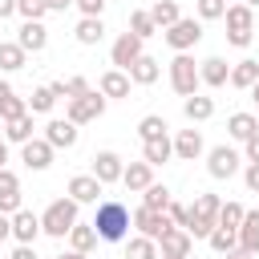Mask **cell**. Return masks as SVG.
<instances>
[{"mask_svg":"<svg viewBox=\"0 0 259 259\" xmlns=\"http://www.w3.org/2000/svg\"><path fill=\"white\" fill-rule=\"evenodd\" d=\"M130 210H125V202H117V198H105V202H97V214H93V231H97V239H105V243H121L125 235H130Z\"/></svg>","mask_w":259,"mask_h":259,"instance_id":"obj_1","label":"cell"},{"mask_svg":"<svg viewBox=\"0 0 259 259\" xmlns=\"http://www.w3.org/2000/svg\"><path fill=\"white\" fill-rule=\"evenodd\" d=\"M219 210H223V198H219V194H198V198L190 202L186 235H190V239H210V231L219 227Z\"/></svg>","mask_w":259,"mask_h":259,"instance_id":"obj_2","label":"cell"},{"mask_svg":"<svg viewBox=\"0 0 259 259\" xmlns=\"http://www.w3.org/2000/svg\"><path fill=\"white\" fill-rule=\"evenodd\" d=\"M73 227H77V202L73 198H53L49 210L40 214V231L49 239H69Z\"/></svg>","mask_w":259,"mask_h":259,"instance_id":"obj_3","label":"cell"},{"mask_svg":"<svg viewBox=\"0 0 259 259\" xmlns=\"http://www.w3.org/2000/svg\"><path fill=\"white\" fill-rule=\"evenodd\" d=\"M227 40L235 45V49H247L251 45V36H255V8H247L243 0L239 4H227Z\"/></svg>","mask_w":259,"mask_h":259,"instance_id":"obj_4","label":"cell"},{"mask_svg":"<svg viewBox=\"0 0 259 259\" xmlns=\"http://www.w3.org/2000/svg\"><path fill=\"white\" fill-rule=\"evenodd\" d=\"M170 85H174L178 97H194L198 93L202 77H198V65H194L190 53H174V61H170Z\"/></svg>","mask_w":259,"mask_h":259,"instance_id":"obj_5","label":"cell"},{"mask_svg":"<svg viewBox=\"0 0 259 259\" xmlns=\"http://www.w3.org/2000/svg\"><path fill=\"white\" fill-rule=\"evenodd\" d=\"M162 36H166V45H170L174 53H190V49L202 40V24H198L194 16H182V20H178V24H170Z\"/></svg>","mask_w":259,"mask_h":259,"instance_id":"obj_6","label":"cell"},{"mask_svg":"<svg viewBox=\"0 0 259 259\" xmlns=\"http://www.w3.org/2000/svg\"><path fill=\"white\" fill-rule=\"evenodd\" d=\"M101 113H105V97H101V89H89L85 97H73V101H69V109H65V117H69L73 125L97 121Z\"/></svg>","mask_w":259,"mask_h":259,"instance_id":"obj_7","label":"cell"},{"mask_svg":"<svg viewBox=\"0 0 259 259\" xmlns=\"http://www.w3.org/2000/svg\"><path fill=\"white\" fill-rule=\"evenodd\" d=\"M130 219H134L138 235H146V239H154V243H158V239H162V235H166V231L174 227L166 210H150V206H138V210H134Z\"/></svg>","mask_w":259,"mask_h":259,"instance_id":"obj_8","label":"cell"},{"mask_svg":"<svg viewBox=\"0 0 259 259\" xmlns=\"http://www.w3.org/2000/svg\"><path fill=\"white\" fill-rule=\"evenodd\" d=\"M45 142H49L53 150H73V146L81 142V125H73L69 117H53V121L45 125Z\"/></svg>","mask_w":259,"mask_h":259,"instance_id":"obj_9","label":"cell"},{"mask_svg":"<svg viewBox=\"0 0 259 259\" xmlns=\"http://www.w3.org/2000/svg\"><path fill=\"white\" fill-rule=\"evenodd\" d=\"M239 150L235 146H214L210 154H206V174L210 178H231V174H239Z\"/></svg>","mask_w":259,"mask_h":259,"instance_id":"obj_10","label":"cell"},{"mask_svg":"<svg viewBox=\"0 0 259 259\" xmlns=\"http://www.w3.org/2000/svg\"><path fill=\"white\" fill-rule=\"evenodd\" d=\"M101 186H109V182H121V174H125V162H121V154H113V150H97L93 154V170H89Z\"/></svg>","mask_w":259,"mask_h":259,"instance_id":"obj_11","label":"cell"},{"mask_svg":"<svg viewBox=\"0 0 259 259\" xmlns=\"http://www.w3.org/2000/svg\"><path fill=\"white\" fill-rule=\"evenodd\" d=\"M142 36H134V32H121L117 40H113V49H109V57H113V65L121 69V73H130V65L142 57Z\"/></svg>","mask_w":259,"mask_h":259,"instance_id":"obj_12","label":"cell"},{"mask_svg":"<svg viewBox=\"0 0 259 259\" xmlns=\"http://www.w3.org/2000/svg\"><path fill=\"white\" fill-rule=\"evenodd\" d=\"M20 162H24L28 170H49V166H53V146H49L45 138H32V142L20 146Z\"/></svg>","mask_w":259,"mask_h":259,"instance_id":"obj_13","label":"cell"},{"mask_svg":"<svg viewBox=\"0 0 259 259\" xmlns=\"http://www.w3.org/2000/svg\"><path fill=\"white\" fill-rule=\"evenodd\" d=\"M190 247H194V239H190L182 227H170V231L158 239V251H162L166 259H186V255H190Z\"/></svg>","mask_w":259,"mask_h":259,"instance_id":"obj_14","label":"cell"},{"mask_svg":"<svg viewBox=\"0 0 259 259\" xmlns=\"http://www.w3.org/2000/svg\"><path fill=\"white\" fill-rule=\"evenodd\" d=\"M16 210H24L20 206V178L4 166L0 170V214H16Z\"/></svg>","mask_w":259,"mask_h":259,"instance_id":"obj_15","label":"cell"},{"mask_svg":"<svg viewBox=\"0 0 259 259\" xmlns=\"http://www.w3.org/2000/svg\"><path fill=\"white\" fill-rule=\"evenodd\" d=\"M16 45H20L24 53H40V49L49 45V28H45L40 20H24V24L16 28Z\"/></svg>","mask_w":259,"mask_h":259,"instance_id":"obj_16","label":"cell"},{"mask_svg":"<svg viewBox=\"0 0 259 259\" xmlns=\"http://www.w3.org/2000/svg\"><path fill=\"white\" fill-rule=\"evenodd\" d=\"M101 190H105V186H101L93 174H73V178H69V198H73L77 206H81V202H97Z\"/></svg>","mask_w":259,"mask_h":259,"instance_id":"obj_17","label":"cell"},{"mask_svg":"<svg viewBox=\"0 0 259 259\" xmlns=\"http://www.w3.org/2000/svg\"><path fill=\"white\" fill-rule=\"evenodd\" d=\"M36 235H45V231H40V214H32V210H16V214H12V239L32 247Z\"/></svg>","mask_w":259,"mask_h":259,"instance_id":"obj_18","label":"cell"},{"mask_svg":"<svg viewBox=\"0 0 259 259\" xmlns=\"http://www.w3.org/2000/svg\"><path fill=\"white\" fill-rule=\"evenodd\" d=\"M198 77H202V85L223 89V85L231 81V65H227L223 57H206V61H198Z\"/></svg>","mask_w":259,"mask_h":259,"instance_id":"obj_19","label":"cell"},{"mask_svg":"<svg viewBox=\"0 0 259 259\" xmlns=\"http://www.w3.org/2000/svg\"><path fill=\"white\" fill-rule=\"evenodd\" d=\"M130 73H121V69H109V73H101V81H97V89H101V97L109 101V97H130Z\"/></svg>","mask_w":259,"mask_h":259,"instance_id":"obj_20","label":"cell"},{"mask_svg":"<svg viewBox=\"0 0 259 259\" xmlns=\"http://www.w3.org/2000/svg\"><path fill=\"white\" fill-rule=\"evenodd\" d=\"M227 134L247 146V142L259 134V117H255V113H231V117H227Z\"/></svg>","mask_w":259,"mask_h":259,"instance_id":"obj_21","label":"cell"},{"mask_svg":"<svg viewBox=\"0 0 259 259\" xmlns=\"http://www.w3.org/2000/svg\"><path fill=\"white\" fill-rule=\"evenodd\" d=\"M121 186L142 194L146 186H154V166H150V162H130V166H125V174H121Z\"/></svg>","mask_w":259,"mask_h":259,"instance_id":"obj_22","label":"cell"},{"mask_svg":"<svg viewBox=\"0 0 259 259\" xmlns=\"http://www.w3.org/2000/svg\"><path fill=\"white\" fill-rule=\"evenodd\" d=\"M198 154H202V134H198V130H178V138H174V158L194 162Z\"/></svg>","mask_w":259,"mask_h":259,"instance_id":"obj_23","label":"cell"},{"mask_svg":"<svg viewBox=\"0 0 259 259\" xmlns=\"http://www.w3.org/2000/svg\"><path fill=\"white\" fill-rule=\"evenodd\" d=\"M255 81H259V61H255V57H243V61L231 65V81H227V85H235V89H251Z\"/></svg>","mask_w":259,"mask_h":259,"instance_id":"obj_24","label":"cell"},{"mask_svg":"<svg viewBox=\"0 0 259 259\" xmlns=\"http://www.w3.org/2000/svg\"><path fill=\"white\" fill-rule=\"evenodd\" d=\"M158 77H162V65H158L154 57H146V53L130 65V81H134V85H154Z\"/></svg>","mask_w":259,"mask_h":259,"instance_id":"obj_25","label":"cell"},{"mask_svg":"<svg viewBox=\"0 0 259 259\" xmlns=\"http://www.w3.org/2000/svg\"><path fill=\"white\" fill-rule=\"evenodd\" d=\"M182 113H186V121H190V125H194V121H210V117H214V97L194 93V97H186V101H182Z\"/></svg>","mask_w":259,"mask_h":259,"instance_id":"obj_26","label":"cell"},{"mask_svg":"<svg viewBox=\"0 0 259 259\" xmlns=\"http://www.w3.org/2000/svg\"><path fill=\"white\" fill-rule=\"evenodd\" d=\"M170 158H174V142H170V134H166V138H154V142H142V162L162 166V162H170Z\"/></svg>","mask_w":259,"mask_h":259,"instance_id":"obj_27","label":"cell"},{"mask_svg":"<svg viewBox=\"0 0 259 259\" xmlns=\"http://www.w3.org/2000/svg\"><path fill=\"white\" fill-rule=\"evenodd\" d=\"M239 251L259 255V210H247V219L239 227Z\"/></svg>","mask_w":259,"mask_h":259,"instance_id":"obj_28","label":"cell"},{"mask_svg":"<svg viewBox=\"0 0 259 259\" xmlns=\"http://www.w3.org/2000/svg\"><path fill=\"white\" fill-rule=\"evenodd\" d=\"M150 20L166 32L170 24H178V20H182V12H178V4H174V0H154V4H150Z\"/></svg>","mask_w":259,"mask_h":259,"instance_id":"obj_29","label":"cell"},{"mask_svg":"<svg viewBox=\"0 0 259 259\" xmlns=\"http://www.w3.org/2000/svg\"><path fill=\"white\" fill-rule=\"evenodd\" d=\"M93 247H97V231H93V223H77V227L69 231V251L89 255Z\"/></svg>","mask_w":259,"mask_h":259,"instance_id":"obj_30","label":"cell"},{"mask_svg":"<svg viewBox=\"0 0 259 259\" xmlns=\"http://www.w3.org/2000/svg\"><path fill=\"white\" fill-rule=\"evenodd\" d=\"M24 61H28V53L16 40H0V73H16V69H24Z\"/></svg>","mask_w":259,"mask_h":259,"instance_id":"obj_31","label":"cell"},{"mask_svg":"<svg viewBox=\"0 0 259 259\" xmlns=\"http://www.w3.org/2000/svg\"><path fill=\"white\" fill-rule=\"evenodd\" d=\"M73 32H77V40H81V45H101V36H105V24H101V16H81Z\"/></svg>","mask_w":259,"mask_h":259,"instance_id":"obj_32","label":"cell"},{"mask_svg":"<svg viewBox=\"0 0 259 259\" xmlns=\"http://www.w3.org/2000/svg\"><path fill=\"white\" fill-rule=\"evenodd\" d=\"M32 130H36V125H32V113H24V117H16V121H8V125H4V142L24 146V142H32V138H36Z\"/></svg>","mask_w":259,"mask_h":259,"instance_id":"obj_33","label":"cell"},{"mask_svg":"<svg viewBox=\"0 0 259 259\" xmlns=\"http://www.w3.org/2000/svg\"><path fill=\"white\" fill-rule=\"evenodd\" d=\"M206 243H210L214 255H231V251H239V231H231V227H214Z\"/></svg>","mask_w":259,"mask_h":259,"instance_id":"obj_34","label":"cell"},{"mask_svg":"<svg viewBox=\"0 0 259 259\" xmlns=\"http://www.w3.org/2000/svg\"><path fill=\"white\" fill-rule=\"evenodd\" d=\"M166 117H158V113H146L142 121H138V138L142 142H154V138H166Z\"/></svg>","mask_w":259,"mask_h":259,"instance_id":"obj_35","label":"cell"},{"mask_svg":"<svg viewBox=\"0 0 259 259\" xmlns=\"http://www.w3.org/2000/svg\"><path fill=\"white\" fill-rule=\"evenodd\" d=\"M142 194H146V198H142V206H150V210H166V206L174 202V198H170V186H166V182H154V186H146Z\"/></svg>","mask_w":259,"mask_h":259,"instance_id":"obj_36","label":"cell"},{"mask_svg":"<svg viewBox=\"0 0 259 259\" xmlns=\"http://www.w3.org/2000/svg\"><path fill=\"white\" fill-rule=\"evenodd\" d=\"M125 259H162V251H158V243H154V239L138 235V239H130V247H125Z\"/></svg>","mask_w":259,"mask_h":259,"instance_id":"obj_37","label":"cell"},{"mask_svg":"<svg viewBox=\"0 0 259 259\" xmlns=\"http://www.w3.org/2000/svg\"><path fill=\"white\" fill-rule=\"evenodd\" d=\"M130 32H134V36H142V40L158 32V24L150 20V8H138V12H130Z\"/></svg>","mask_w":259,"mask_h":259,"instance_id":"obj_38","label":"cell"},{"mask_svg":"<svg viewBox=\"0 0 259 259\" xmlns=\"http://www.w3.org/2000/svg\"><path fill=\"white\" fill-rule=\"evenodd\" d=\"M57 105V93L49 89V85H40V89H32V97H28V113H49Z\"/></svg>","mask_w":259,"mask_h":259,"instance_id":"obj_39","label":"cell"},{"mask_svg":"<svg viewBox=\"0 0 259 259\" xmlns=\"http://www.w3.org/2000/svg\"><path fill=\"white\" fill-rule=\"evenodd\" d=\"M243 219H247L243 202H223V210H219V227H231V231H239V227H243Z\"/></svg>","mask_w":259,"mask_h":259,"instance_id":"obj_40","label":"cell"},{"mask_svg":"<svg viewBox=\"0 0 259 259\" xmlns=\"http://www.w3.org/2000/svg\"><path fill=\"white\" fill-rule=\"evenodd\" d=\"M194 8H198L202 20H223L227 16V0H194Z\"/></svg>","mask_w":259,"mask_h":259,"instance_id":"obj_41","label":"cell"},{"mask_svg":"<svg viewBox=\"0 0 259 259\" xmlns=\"http://www.w3.org/2000/svg\"><path fill=\"white\" fill-rule=\"evenodd\" d=\"M24 113H28V105H24L16 93H12L8 101H0V117H4V125H8V121H16V117H24Z\"/></svg>","mask_w":259,"mask_h":259,"instance_id":"obj_42","label":"cell"},{"mask_svg":"<svg viewBox=\"0 0 259 259\" xmlns=\"http://www.w3.org/2000/svg\"><path fill=\"white\" fill-rule=\"evenodd\" d=\"M16 12H20L24 20H40V16L49 12V0H16Z\"/></svg>","mask_w":259,"mask_h":259,"instance_id":"obj_43","label":"cell"},{"mask_svg":"<svg viewBox=\"0 0 259 259\" xmlns=\"http://www.w3.org/2000/svg\"><path fill=\"white\" fill-rule=\"evenodd\" d=\"M166 214H170V223H174V227H182V231H186V223H190V206L170 202V206H166Z\"/></svg>","mask_w":259,"mask_h":259,"instance_id":"obj_44","label":"cell"},{"mask_svg":"<svg viewBox=\"0 0 259 259\" xmlns=\"http://www.w3.org/2000/svg\"><path fill=\"white\" fill-rule=\"evenodd\" d=\"M85 93H89V81H85V77H69V81H65V97H69V101H73V97H85Z\"/></svg>","mask_w":259,"mask_h":259,"instance_id":"obj_45","label":"cell"},{"mask_svg":"<svg viewBox=\"0 0 259 259\" xmlns=\"http://www.w3.org/2000/svg\"><path fill=\"white\" fill-rule=\"evenodd\" d=\"M243 182H247V190H251V194H259V166H255V162H247V170H243Z\"/></svg>","mask_w":259,"mask_h":259,"instance_id":"obj_46","label":"cell"},{"mask_svg":"<svg viewBox=\"0 0 259 259\" xmlns=\"http://www.w3.org/2000/svg\"><path fill=\"white\" fill-rule=\"evenodd\" d=\"M77 8H81V16H101L105 0H77Z\"/></svg>","mask_w":259,"mask_h":259,"instance_id":"obj_47","label":"cell"},{"mask_svg":"<svg viewBox=\"0 0 259 259\" xmlns=\"http://www.w3.org/2000/svg\"><path fill=\"white\" fill-rule=\"evenodd\" d=\"M243 154H247V162H255V166H259V134L247 142V150H243Z\"/></svg>","mask_w":259,"mask_h":259,"instance_id":"obj_48","label":"cell"},{"mask_svg":"<svg viewBox=\"0 0 259 259\" xmlns=\"http://www.w3.org/2000/svg\"><path fill=\"white\" fill-rule=\"evenodd\" d=\"M12 259H36V251H32L28 243H16V251H12Z\"/></svg>","mask_w":259,"mask_h":259,"instance_id":"obj_49","label":"cell"},{"mask_svg":"<svg viewBox=\"0 0 259 259\" xmlns=\"http://www.w3.org/2000/svg\"><path fill=\"white\" fill-rule=\"evenodd\" d=\"M12 239V214H0V243Z\"/></svg>","mask_w":259,"mask_h":259,"instance_id":"obj_50","label":"cell"},{"mask_svg":"<svg viewBox=\"0 0 259 259\" xmlns=\"http://www.w3.org/2000/svg\"><path fill=\"white\" fill-rule=\"evenodd\" d=\"M77 0H49V12H65V8H73Z\"/></svg>","mask_w":259,"mask_h":259,"instance_id":"obj_51","label":"cell"},{"mask_svg":"<svg viewBox=\"0 0 259 259\" xmlns=\"http://www.w3.org/2000/svg\"><path fill=\"white\" fill-rule=\"evenodd\" d=\"M16 12V0H0V20H8Z\"/></svg>","mask_w":259,"mask_h":259,"instance_id":"obj_52","label":"cell"},{"mask_svg":"<svg viewBox=\"0 0 259 259\" xmlns=\"http://www.w3.org/2000/svg\"><path fill=\"white\" fill-rule=\"evenodd\" d=\"M8 97H12V85H8V81H0V101H8Z\"/></svg>","mask_w":259,"mask_h":259,"instance_id":"obj_53","label":"cell"},{"mask_svg":"<svg viewBox=\"0 0 259 259\" xmlns=\"http://www.w3.org/2000/svg\"><path fill=\"white\" fill-rule=\"evenodd\" d=\"M4 162H8V142L0 138V170H4Z\"/></svg>","mask_w":259,"mask_h":259,"instance_id":"obj_54","label":"cell"},{"mask_svg":"<svg viewBox=\"0 0 259 259\" xmlns=\"http://www.w3.org/2000/svg\"><path fill=\"white\" fill-rule=\"evenodd\" d=\"M57 259H89V255H81V251H61Z\"/></svg>","mask_w":259,"mask_h":259,"instance_id":"obj_55","label":"cell"},{"mask_svg":"<svg viewBox=\"0 0 259 259\" xmlns=\"http://www.w3.org/2000/svg\"><path fill=\"white\" fill-rule=\"evenodd\" d=\"M223 259H255V255H247V251H231V255H223Z\"/></svg>","mask_w":259,"mask_h":259,"instance_id":"obj_56","label":"cell"},{"mask_svg":"<svg viewBox=\"0 0 259 259\" xmlns=\"http://www.w3.org/2000/svg\"><path fill=\"white\" fill-rule=\"evenodd\" d=\"M251 97H255V101H259V81H255V85H251Z\"/></svg>","mask_w":259,"mask_h":259,"instance_id":"obj_57","label":"cell"},{"mask_svg":"<svg viewBox=\"0 0 259 259\" xmlns=\"http://www.w3.org/2000/svg\"><path fill=\"white\" fill-rule=\"evenodd\" d=\"M243 4H247V8H259V0H243Z\"/></svg>","mask_w":259,"mask_h":259,"instance_id":"obj_58","label":"cell"},{"mask_svg":"<svg viewBox=\"0 0 259 259\" xmlns=\"http://www.w3.org/2000/svg\"><path fill=\"white\" fill-rule=\"evenodd\" d=\"M0 134H4V117H0Z\"/></svg>","mask_w":259,"mask_h":259,"instance_id":"obj_59","label":"cell"},{"mask_svg":"<svg viewBox=\"0 0 259 259\" xmlns=\"http://www.w3.org/2000/svg\"><path fill=\"white\" fill-rule=\"evenodd\" d=\"M162 259H166V255H162Z\"/></svg>","mask_w":259,"mask_h":259,"instance_id":"obj_60","label":"cell"}]
</instances>
